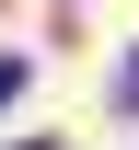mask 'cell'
Segmentation results:
<instances>
[{"label": "cell", "instance_id": "1", "mask_svg": "<svg viewBox=\"0 0 139 150\" xmlns=\"http://www.w3.org/2000/svg\"><path fill=\"white\" fill-rule=\"evenodd\" d=\"M0 93H23V58H0Z\"/></svg>", "mask_w": 139, "mask_h": 150}]
</instances>
